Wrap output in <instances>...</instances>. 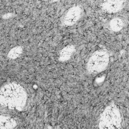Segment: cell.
Returning a JSON list of instances; mask_svg holds the SVG:
<instances>
[{"instance_id":"obj_9","label":"cell","mask_w":129,"mask_h":129,"mask_svg":"<svg viewBox=\"0 0 129 129\" xmlns=\"http://www.w3.org/2000/svg\"><path fill=\"white\" fill-rule=\"evenodd\" d=\"M23 49L21 46H16L11 49L8 54V57L10 59L17 58L22 52Z\"/></svg>"},{"instance_id":"obj_7","label":"cell","mask_w":129,"mask_h":129,"mask_svg":"<svg viewBox=\"0 0 129 129\" xmlns=\"http://www.w3.org/2000/svg\"><path fill=\"white\" fill-rule=\"evenodd\" d=\"M16 125V122L12 118L0 115V129H12Z\"/></svg>"},{"instance_id":"obj_5","label":"cell","mask_w":129,"mask_h":129,"mask_svg":"<svg viewBox=\"0 0 129 129\" xmlns=\"http://www.w3.org/2000/svg\"><path fill=\"white\" fill-rule=\"evenodd\" d=\"M124 1L110 0L106 1L101 4L102 9L108 13H114L118 12L124 7Z\"/></svg>"},{"instance_id":"obj_3","label":"cell","mask_w":129,"mask_h":129,"mask_svg":"<svg viewBox=\"0 0 129 129\" xmlns=\"http://www.w3.org/2000/svg\"><path fill=\"white\" fill-rule=\"evenodd\" d=\"M109 61V55L105 50H98L89 57L87 63V69L92 74L99 73L107 67Z\"/></svg>"},{"instance_id":"obj_4","label":"cell","mask_w":129,"mask_h":129,"mask_svg":"<svg viewBox=\"0 0 129 129\" xmlns=\"http://www.w3.org/2000/svg\"><path fill=\"white\" fill-rule=\"evenodd\" d=\"M81 14V9L78 6L70 8L62 19V24L65 26H71L75 24L79 19Z\"/></svg>"},{"instance_id":"obj_2","label":"cell","mask_w":129,"mask_h":129,"mask_svg":"<svg viewBox=\"0 0 129 129\" xmlns=\"http://www.w3.org/2000/svg\"><path fill=\"white\" fill-rule=\"evenodd\" d=\"M99 129H121V118L117 107L113 104L106 106L99 119Z\"/></svg>"},{"instance_id":"obj_8","label":"cell","mask_w":129,"mask_h":129,"mask_svg":"<svg viewBox=\"0 0 129 129\" xmlns=\"http://www.w3.org/2000/svg\"><path fill=\"white\" fill-rule=\"evenodd\" d=\"M123 26V21L119 18H114L109 22V27L110 29L114 32L120 31L122 28Z\"/></svg>"},{"instance_id":"obj_6","label":"cell","mask_w":129,"mask_h":129,"mask_svg":"<svg viewBox=\"0 0 129 129\" xmlns=\"http://www.w3.org/2000/svg\"><path fill=\"white\" fill-rule=\"evenodd\" d=\"M75 50V47L73 45H68L63 47L59 52V59L60 61L69 60L73 55Z\"/></svg>"},{"instance_id":"obj_1","label":"cell","mask_w":129,"mask_h":129,"mask_svg":"<svg viewBox=\"0 0 129 129\" xmlns=\"http://www.w3.org/2000/svg\"><path fill=\"white\" fill-rule=\"evenodd\" d=\"M27 95L24 88L15 83H9L0 89V103L10 109H19L25 104Z\"/></svg>"}]
</instances>
